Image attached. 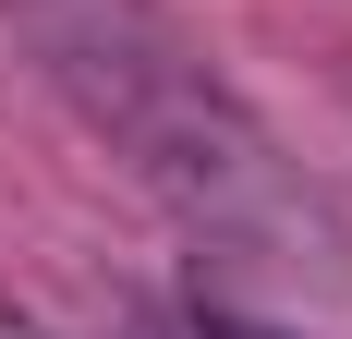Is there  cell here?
<instances>
[{
  "label": "cell",
  "mask_w": 352,
  "mask_h": 339,
  "mask_svg": "<svg viewBox=\"0 0 352 339\" xmlns=\"http://www.w3.org/2000/svg\"><path fill=\"white\" fill-rule=\"evenodd\" d=\"M61 73L98 97L109 134L146 158V182H158V194H182L207 231L292 218V182H280V158H267V134L219 97L207 73H182L170 49H146L134 25H85V36H61Z\"/></svg>",
  "instance_id": "obj_1"
},
{
  "label": "cell",
  "mask_w": 352,
  "mask_h": 339,
  "mask_svg": "<svg viewBox=\"0 0 352 339\" xmlns=\"http://www.w3.org/2000/svg\"><path fill=\"white\" fill-rule=\"evenodd\" d=\"M207 339H280V327H243V315H207Z\"/></svg>",
  "instance_id": "obj_2"
}]
</instances>
